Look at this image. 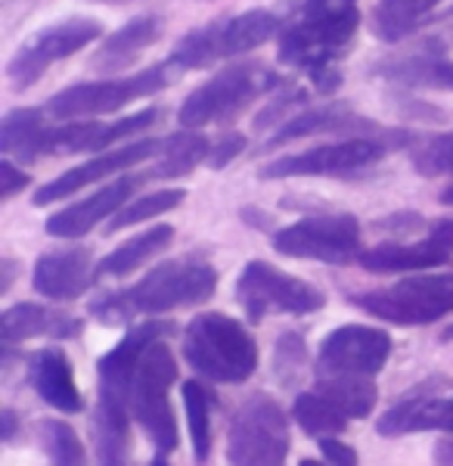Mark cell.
<instances>
[{
  "label": "cell",
  "mask_w": 453,
  "mask_h": 466,
  "mask_svg": "<svg viewBox=\"0 0 453 466\" xmlns=\"http://www.w3.org/2000/svg\"><path fill=\"white\" fill-rule=\"evenodd\" d=\"M360 25L357 0H305L298 19L279 37V63L307 72L320 94L342 85L336 63L348 54Z\"/></svg>",
  "instance_id": "6da1fadb"
},
{
  "label": "cell",
  "mask_w": 453,
  "mask_h": 466,
  "mask_svg": "<svg viewBox=\"0 0 453 466\" xmlns=\"http://www.w3.org/2000/svg\"><path fill=\"white\" fill-rule=\"evenodd\" d=\"M215 289L217 270L208 261L177 258L153 268L131 289L103 299V302H94L90 314H96L106 327H118V323L131 320L134 314H165L177 311V308L202 305L215 296Z\"/></svg>",
  "instance_id": "7a4b0ae2"
},
{
  "label": "cell",
  "mask_w": 453,
  "mask_h": 466,
  "mask_svg": "<svg viewBox=\"0 0 453 466\" xmlns=\"http://www.w3.org/2000/svg\"><path fill=\"white\" fill-rule=\"evenodd\" d=\"M184 355L199 377L237 386L258 367V342L239 320L224 314H199L186 323Z\"/></svg>",
  "instance_id": "3957f363"
},
{
  "label": "cell",
  "mask_w": 453,
  "mask_h": 466,
  "mask_svg": "<svg viewBox=\"0 0 453 466\" xmlns=\"http://www.w3.org/2000/svg\"><path fill=\"white\" fill-rule=\"evenodd\" d=\"M348 302L398 327H426L453 314V274L407 277L395 287L354 292Z\"/></svg>",
  "instance_id": "277c9868"
},
{
  "label": "cell",
  "mask_w": 453,
  "mask_h": 466,
  "mask_svg": "<svg viewBox=\"0 0 453 466\" xmlns=\"http://www.w3.org/2000/svg\"><path fill=\"white\" fill-rule=\"evenodd\" d=\"M277 32H279V19L267 10H248L233 19L208 22V25L180 37L168 66H175V69H202V66H211L217 59L239 56L246 50L261 47Z\"/></svg>",
  "instance_id": "5b68a950"
},
{
  "label": "cell",
  "mask_w": 453,
  "mask_h": 466,
  "mask_svg": "<svg viewBox=\"0 0 453 466\" xmlns=\"http://www.w3.org/2000/svg\"><path fill=\"white\" fill-rule=\"evenodd\" d=\"M177 377V360L171 355V349L162 339H156L143 351L137 373L131 382V408L137 423L146 430L149 439L156 441L158 454L177 451V423L175 410L168 404V389Z\"/></svg>",
  "instance_id": "8992f818"
},
{
  "label": "cell",
  "mask_w": 453,
  "mask_h": 466,
  "mask_svg": "<svg viewBox=\"0 0 453 466\" xmlns=\"http://www.w3.org/2000/svg\"><path fill=\"white\" fill-rule=\"evenodd\" d=\"M289 454V420L270 395H252L233 413L226 457L233 466H283Z\"/></svg>",
  "instance_id": "52a82bcc"
},
{
  "label": "cell",
  "mask_w": 453,
  "mask_h": 466,
  "mask_svg": "<svg viewBox=\"0 0 453 466\" xmlns=\"http://www.w3.org/2000/svg\"><path fill=\"white\" fill-rule=\"evenodd\" d=\"M171 69H175V66H153V69L127 75V78L72 85L53 96L47 103V112L53 118H63V122H72V118H81V116H109V112L125 109L127 103L165 90L175 81Z\"/></svg>",
  "instance_id": "ba28073f"
},
{
  "label": "cell",
  "mask_w": 453,
  "mask_h": 466,
  "mask_svg": "<svg viewBox=\"0 0 453 466\" xmlns=\"http://www.w3.org/2000/svg\"><path fill=\"white\" fill-rule=\"evenodd\" d=\"M237 302L248 320L261 323L270 314H314L327 305V296L267 261H248L237 280Z\"/></svg>",
  "instance_id": "9c48e42d"
},
{
  "label": "cell",
  "mask_w": 453,
  "mask_h": 466,
  "mask_svg": "<svg viewBox=\"0 0 453 466\" xmlns=\"http://www.w3.org/2000/svg\"><path fill=\"white\" fill-rule=\"evenodd\" d=\"M277 85L274 72L264 69L258 63H243L230 66L221 75H215L202 87H196L180 106V125L184 127H199L211 122H226L237 112H243L255 96H261L264 90Z\"/></svg>",
  "instance_id": "30bf717a"
},
{
  "label": "cell",
  "mask_w": 453,
  "mask_h": 466,
  "mask_svg": "<svg viewBox=\"0 0 453 466\" xmlns=\"http://www.w3.org/2000/svg\"><path fill=\"white\" fill-rule=\"evenodd\" d=\"M388 144H395L391 137H348L342 144H323L311 147L305 153L279 156L270 165H264L261 175L264 180H279V177H348L354 171H364L369 165H376L388 153ZM401 144V140H398Z\"/></svg>",
  "instance_id": "8fae6325"
},
{
  "label": "cell",
  "mask_w": 453,
  "mask_h": 466,
  "mask_svg": "<svg viewBox=\"0 0 453 466\" xmlns=\"http://www.w3.org/2000/svg\"><path fill=\"white\" fill-rule=\"evenodd\" d=\"M274 249L289 258L348 265L360 258V221L354 215H314L274 237Z\"/></svg>",
  "instance_id": "7c38bea8"
},
{
  "label": "cell",
  "mask_w": 453,
  "mask_h": 466,
  "mask_svg": "<svg viewBox=\"0 0 453 466\" xmlns=\"http://www.w3.org/2000/svg\"><path fill=\"white\" fill-rule=\"evenodd\" d=\"M100 35H103V25L87 16L63 19V22H56V25L41 28L35 37H28V41L22 44L16 50V56L10 59V66H6L13 90H25L37 85L41 75L47 72L50 66L75 56L78 50H85L87 44H94Z\"/></svg>",
  "instance_id": "4fadbf2b"
},
{
  "label": "cell",
  "mask_w": 453,
  "mask_h": 466,
  "mask_svg": "<svg viewBox=\"0 0 453 466\" xmlns=\"http://www.w3.org/2000/svg\"><path fill=\"white\" fill-rule=\"evenodd\" d=\"M391 355V336L376 327H338L323 339L317 351V373L320 377H376Z\"/></svg>",
  "instance_id": "5bb4252c"
},
{
  "label": "cell",
  "mask_w": 453,
  "mask_h": 466,
  "mask_svg": "<svg viewBox=\"0 0 453 466\" xmlns=\"http://www.w3.org/2000/svg\"><path fill=\"white\" fill-rule=\"evenodd\" d=\"M453 389L448 377H428L410 389L391 410H385L376 423L379 435H407V432H428L441 430L453 432V395H444Z\"/></svg>",
  "instance_id": "9a60e30c"
},
{
  "label": "cell",
  "mask_w": 453,
  "mask_h": 466,
  "mask_svg": "<svg viewBox=\"0 0 453 466\" xmlns=\"http://www.w3.org/2000/svg\"><path fill=\"white\" fill-rule=\"evenodd\" d=\"M158 149H162L158 140H140V144L106 149V153H100L96 159L78 165V168L65 171V175L53 177L50 184H44L41 190L35 193V206H50V202H56V199H69L72 193L85 190L87 184H96V180H103L109 175H122L125 168L149 159V156H156Z\"/></svg>",
  "instance_id": "2e32d148"
},
{
  "label": "cell",
  "mask_w": 453,
  "mask_h": 466,
  "mask_svg": "<svg viewBox=\"0 0 453 466\" xmlns=\"http://www.w3.org/2000/svg\"><path fill=\"white\" fill-rule=\"evenodd\" d=\"M149 175H125V177H116L112 184H106L103 190H96L94 197L75 202V206L63 208V212L50 215L44 230L50 237H59V239H75V237H85L109 215H118L125 208V199H131V193L146 180Z\"/></svg>",
  "instance_id": "e0dca14e"
},
{
  "label": "cell",
  "mask_w": 453,
  "mask_h": 466,
  "mask_svg": "<svg viewBox=\"0 0 453 466\" xmlns=\"http://www.w3.org/2000/svg\"><path fill=\"white\" fill-rule=\"evenodd\" d=\"M158 118V109H143L134 116L122 118V122H75L50 127L47 153H106L118 144V140L131 137V134L143 131Z\"/></svg>",
  "instance_id": "ac0fdd59"
},
{
  "label": "cell",
  "mask_w": 453,
  "mask_h": 466,
  "mask_svg": "<svg viewBox=\"0 0 453 466\" xmlns=\"http://www.w3.org/2000/svg\"><path fill=\"white\" fill-rule=\"evenodd\" d=\"M168 329H171L168 323H140V327H134L131 333L109 351V355H103L96 360L100 395L122 398V401L131 404V382H134V373H137L143 351H146L156 339H162Z\"/></svg>",
  "instance_id": "d6986e66"
},
{
  "label": "cell",
  "mask_w": 453,
  "mask_h": 466,
  "mask_svg": "<svg viewBox=\"0 0 453 466\" xmlns=\"http://www.w3.org/2000/svg\"><path fill=\"white\" fill-rule=\"evenodd\" d=\"M94 280V255L85 246H72V249L44 252L35 261L32 283L44 299H78L81 292Z\"/></svg>",
  "instance_id": "ffe728a7"
},
{
  "label": "cell",
  "mask_w": 453,
  "mask_h": 466,
  "mask_svg": "<svg viewBox=\"0 0 453 466\" xmlns=\"http://www.w3.org/2000/svg\"><path fill=\"white\" fill-rule=\"evenodd\" d=\"M369 75L385 81H395L404 87H432V90H453V59H448L438 44L417 50V54L388 56L376 63Z\"/></svg>",
  "instance_id": "44dd1931"
},
{
  "label": "cell",
  "mask_w": 453,
  "mask_h": 466,
  "mask_svg": "<svg viewBox=\"0 0 453 466\" xmlns=\"http://www.w3.org/2000/svg\"><path fill=\"white\" fill-rule=\"evenodd\" d=\"M85 323L65 311L44 305H13L0 318V333H4V349L13 351L16 342L35 339V336H50V339H78Z\"/></svg>",
  "instance_id": "7402d4cb"
},
{
  "label": "cell",
  "mask_w": 453,
  "mask_h": 466,
  "mask_svg": "<svg viewBox=\"0 0 453 466\" xmlns=\"http://www.w3.org/2000/svg\"><path fill=\"white\" fill-rule=\"evenodd\" d=\"M314 134H382V127L364 118L360 112L338 106V103H329V106H323V109H307L296 118H286V122L279 125V131L267 140V149L283 147L298 137H314Z\"/></svg>",
  "instance_id": "603a6c76"
},
{
  "label": "cell",
  "mask_w": 453,
  "mask_h": 466,
  "mask_svg": "<svg viewBox=\"0 0 453 466\" xmlns=\"http://www.w3.org/2000/svg\"><path fill=\"white\" fill-rule=\"evenodd\" d=\"M453 249L428 237L426 243H382L360 252V265L373 274H410V270H432L450 265Z\"/></svg>",
  "instance_id": "cb8c5ba5"
},
{
  "label": "cell",
  "mask_w": 453,
  "mask_h": 466,
  "mask_svg": "<svg viewBox=\"0 0 453 466\" xmlns=\"http://www.w3.org/2000/svg\"><path fill=\"white\" fill-rule=\"evenodd\" d=\"M94 451L96 466H131V423L127 401L100 395L94 410Z\"/></svg>",
  "instance_id": "d4e9b609"
},
{
  "label": "cell",
  "mask_w": 453,
  "mask_h": 466,
  "mask_svg": "<svg viewBox=\"0 0 453 466\" xmlns=\"http://www.w3.org/2000/svg\"><path fill=\"white\" fill-rule=\"evenodd\" d=\"M32 382L35 392L50 404V408L63 410V413H78L85 410L81 392L75 386V373L72 364L65 358V351L59 349H44L32 358Z\"/></svg>",
  "instance_id": "484cf974"
},
{
  "label": "cell",
  "mask_w": 453,
  "mask_h": 466,
  "mask_svg": "<svg viewBox=\"0 0 453 466\" xmlns=\"http://www.w3.org/2000/svg\"><path fill=\"white\" fill-rule=\"evenodd\" d=\"M162 32H165V25L158 16L131 19L127 25L118 28L116 35L106 37V44L96 50L94 59H90V66L100 72H122L143 54V50L153 47L158 37H162Z\"/></svg>",
  "instance_id": "4316f807"
},
{
  "label": "cell",
  "mask_w": 453,
  "mask_h": 466,
  "mask_svg": "<svg viewBox=\"0 0 453 466\" xmlns=\"http://www.w3.org/2000/svg\"><path fill=\"white\" fill-rule=\"evenodd\" d=\"M50 125L41 109H13L0 122V149L6 159L35 162L47 156Z\"/></svg>",
  "instance_id": "83f0119b"
},
{
  "label": "cell",
  "mask_w": 453,
  "mask_h": 466,
  "mask_svg": "<svg viewBox=\"0 0 453 466\" xmlns=\"http://www.w3.org/2000/svg\"><path fill=\"white\" fill-rule=\"evenodd\" d=\"M171 239H175V228H168V224H156V228H149L146 233H137V237H131L127 243L118 246V249H112L100 261L96 274H103V277L134 274V270L146 265L153 255L168 249Z\"/></svg>",
  "instance_id": "f1b7e54d"
},
{
  "label": "cell",
  "mask_w": 453,
  "mask_h": 466,
  "mask_svg": "<svg viewBox=\"0 0 453 466\" xmlns=\"http://www.w3.org/2000/svg\"><path fill=\"white\" fill-rule=\"evenodd\" d=\"M211 156V144L202 137L193 127H184V131L171 134L168 140H162V149H158V165L149 171L153 180H171V177H186L190 171L199 165L202 159Z\"/></svg>",
  "instance_id": "f546056e"
},
{
  "label": "cell",
  "mask_w": 453,
  "mask_h": 466,
  "mask_svg": "<svg viewBox=\"0 0 453 466\" xmlns=\"http://www.w3.org/2000/svg\"><path fill=\"white\" fill-rule=\"evenodd\" d=\"M317 392L323 398H329L348 420L369 417V410L379 401V389H376L373 377H351V373H342V377H320Z\"/></svg>",
  "instance_id": "4dcf8cb0"
},
{
  "label": "cell",
  "mask_w": 453,
  "mask_h": 466,
  "mask_svg": "<svg viewBox=\"0 0 453 466\" xmlns=\"http://www.w3.org/2000/svg\"><path fill=\"white\" fill-rule=\"evenodd\" d=\"M441 0H379L373 13V35L382 41L395 44L404 41L419 28V19L432 13Z\"/></svg>",
  "instance_id": "1f68e13d"
},
{
  "label": "cell",
  "mask_w": 453,
  "mask_h": 466,
  "mask_svg": "<svg viewBox=\"0 0 453 466\" xmlns=\"http://www.w3.org/2000/svg\"><path fill=\"white\" fill-rule=\"evenodd\" d=\"M292 417H296V423L307 435H314V439H329V435H338L348 426V417L320 392L298 395L296 408H292Z\"/></svg>",
  "instance_id": "d6a6232c"
},
{
  "label": "cell",
  "mask_w": 453,
  "mask_h": 466,
  "mask_svg": "<svg viewBox=\"0 0 453 466\" xmlns=\"http://www.w3.org/2000/svg\"><path fill=\"white\" fill-rule=\"evenodd\" d=\"M184 404L193 435V457L196 463H206L211 454V392L199 380L184 382Z\"/></svg>",
  "instance_id": "836d02e7"
},
{
  "label": "cell",
  "mask_w": 453,
  "mask_h": 466,
  "mask_svg": "<svg viewBox=\"0 0 453 466\" xmlns=\"http://www.w3.org/2000/svg\"><path fill=\"white\" fill-rule=\"evenodd\" d=\"M184 199H186L184 190H158V193H149V197L131 199L122 212L112 215V224L106 230L116 233L122 228H131V224H143V221H149V218H158V215L171 212V208H177Z\"/></svg>",
  "instance_id": "e575fe53"
},
{
  "label": "cell",
  "mask_w": 453,
  "mask_h": 466,
  "mask_svg": "<svg viewBox=\"0 0 453 466\" xmlns=\"http://www.w3.org/2000/svg\"><path fill=\"white\" fill-rule=\"evenodd\" d=\"M41 445L47 451L53 466H87L85 448H81L78 435L63 420H44L41 423Z\"/></svg>",
  "instance_id": "d590c367"
},
{
  "label": "cell",
  "mask_w": 453,
  "mask_h": 466,
  "mask_svg": "<svg viewBox=\"0 0 453 466\" xmlns=\"http://www.w3.org/2000/svg\"><path fill=\"white\" fill-rule=\"evenodd\" d=\"M413 168L426 177L453 175V131L438 134V137L413 149Z\"/></svg>",
  "instance_id": "8d00e7d4"
},
{
  "label": "cell",
  "mask_w": 453,
  "mask_h": 466,
  "mask_svg": "<svg viewBox=\"0 0 453 466\" xmlns=\"http://www.w3.org/2000/svg\"><path fill=\"white\" fill-rule=\"evenodd\" d=\"M307 360V349H305V339L298 333H283L277 339V349H274V373L279 377L283 386H292V380L301 373Z\"/></svg>",
  "instance_id": "74e56055"
},
{
  "label": "cell",
  "mask_w": 453,
  "mask_h": 466,
  "mask_svg": "<svg viewBox=\"0 0 453 466\" xmlns=\"http://www.w3.org/2000/svg\"><path fill=\"white\" fill-rule=\"evenodd\" d=\"M246 147H248V140L243 137V134H224L221 144L211 149L208 165H211L215 171H221V168H226V165H230L233 159H239V156L246 153Z\"/></svg>",
  "instance_id": "f35d334b"
},
{
  "label": "cell",
  "mask_w": 453,
  "mask_h": 466,
  "mask_svg": "<svg viewBox=\"0 0 453 466\" xmlns=\"http://www.w3.org/2000/svg\"><path fill=\"white\" fill-rule=\"evenodd\" d=\"M28 187V175L25 171H19L16 165H13V159L0 162V199H13L19 190H25Z\"/></svg>",
  "instance_id": "ab89813d"
},
{
  "label": "cell",
  "mask_w": 453,
  "mask_h": 466,
  "mask_svg": "<svg viewBox=\"0 0 453 466\" xmlns=\"http://www.w3.org/2000/svg\"><path fill=\"white\" fill-rule=\"evenodd\" d=\"M320 451H323V457H327V463L329 466H360L357 461V451H354L351 445H345V441H338V439H320Z\"/></svg>",
  "instance_id": "60d3db41"
},
{
  "label": "cell",
  "mask_w": 453,
  "mask_h": 466,
  "mask_svg": "<svg viewBox=\"0 0 453 466\" xmlns=\"http://www.w3.org/2000/svg\"><path fill=\"white\" fill-rule=\"evenodd\" d=\"M422 224V218H417V215H395V218H382L379 224H376V228L379 230H417Z\"/></svg>",
  "instance_id": "b9f144b4"
},
{
  "label": "cell",
  "mask_w": 453,
  "mask_h": 466,
  "mask_svg": "<svg viewBox=\"0 0 453 466\" xmlns=\"http://www.w3.org/2000/svg\"><path fill=\"white\" fill-rule=\"evenodd\" d=\"M432 466H453V432H448L435 445V463Z\"/></svg>",
  "instance_id": "7bdbcfd3"
},
{
  "label": "cell",
  "mask_w": 453,
  "mask_h": 466,
  "mask_svg": "<svg viewBox=\"0 0 453 466\" xmlns=\"http://www.w3.org/2000/svg\"><path fill=\"white\" fill-rule=\"evenodd\" d=\"M432 239H438V243H444V246H450V249H453V221H435Z\"/></svg>",
  "instance_id": "ee69618b"
},
{
  "label": "cell",
  "mask_w": 453,
  "mask_h": 466,
  "mask_svg": "<svg viewBox=\"0 0 453 466\" xmlns=\"http://www.w3.org/2000/svg\"><path fill=\"white\" fill-rule=\"evenodd\" d=\"M0 420H4V441H13V435H16V426H19V417L13 408H4L0 413Z\"/></svg>",
  "instance_id": "f6af8a7d"
},
{
  "label": "cell",
  "mask_w": 453,
  "mask_h": 466,
  "mask_svg": "<svg viewBox=\"0 0 453 466\" xmlns=\"http://www.w3.org/2000/svg\"><path fill=\"white\" fill-rule=\"evenodd\" d=\"M441 202H444V206H453V184L441 193Z\"/></svg>",
  "instance_id": "bcb514c9"
},
{
  "label": "cell",
  "mask_w": 453,
  "mask_h": 466,
  "mask_svg": "<svg viewBox=\"0 0 453 466\" xmlns=\"http://www.w3.org/2000/svg\"><path fill=\"white\" fill-rule=\"evenodd\" d=\"M94 4H109V6H122V4H134V0H94Z\"/></svg>",
  "instance_id": "7dc6e473"
},
{
  "label": "cell",
  "mask_w": 453,
  "mask_h": 466,
  "mask_svg": "<svg viewBox=\"0 0 453 466\" xmlns=\"http://www.w3.org/2000/svg\"><path fill=\"white\" fill-rule=\"evenodd\" d=\"M149 466H168V461H165V457H156V461L149 463Z\"/></svg>",
  "instance_id": "c3c4849f"
},
{
  "label": "cell",
  "mask_w": 453,
  "mask_h": 466,
  "mask_svg": "<svg viewBox=\"0 0 453 466\" xmlns=\"http://www.w3.org/2000/svg\"><path fill=\"white\" fill-rule=\"evenodd\" d=\"M441 339H444V342H448V339H453V327H448V329H444V336H441Z\"/></svg>",
  "instance_id": "681fc988"
},
{
  "label": "cell",
  "mask_w": 453,
  "mask_h": 466,
  "mask_svg": "<svg viewBox=\"0 0 453 466\" xmlns=\"http://www.w3.org/2000/svg\"><path fill=\"white\" fill-rule=\"evenodd\" d=\"M298 466H323V463L320 461H301Z\"/></svg>",
  "instance_id": "f907efd6"
}]
</instances>
